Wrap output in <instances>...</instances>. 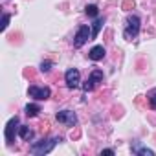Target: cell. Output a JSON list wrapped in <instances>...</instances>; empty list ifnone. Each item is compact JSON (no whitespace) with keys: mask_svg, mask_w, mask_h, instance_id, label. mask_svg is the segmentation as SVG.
Instances as JSON below:
<instances>
[{"mask_svg":"<svg viewBox=\"0 0 156 156\" xmlns=\"http://www.w3.org/2000/svg\"><path fill=\"white\" fill-rule=\"evenodd\" d=\"M61 141V138H51V140H42V141H37L30 147V152L31 154H48L53 151V147Z\"/></svg>","mask_w":156,"mask_h":156,"instance_id":"obj_1","label":"cell"},{"mask_svg":"<svg viewBox=\"0 0 156 156\" xmlns=\"http://www.w3.org/2000/svg\"><path fill=\"white\" fill-rule=\"evenodd\" d=\"M138 33H140V17L138 15H130L127 19V28L123 31V37L127 41H132V39L138 37Z\"/></svg>","mask_w":156,"mask_h":156,"instance_id":"obj_2","label":"cell"},{"mask_svg":"<svg viewBox=\"0 0 156 156\" xmlns=\"http://www.w3.org/2000/svg\"><path fill=\"white\" fill-rule=\"evenodd\" d=\"M90 37H92V31H90V28H88V26H81L79 30H77L75 37H73V46H75V48H81V46H83L87 41H92Z\"/></svg>","mask_w":156,"mask_h":156,"instance_id":"obj_3","label":"cell"},{"mask_svg":"<svg viewBox=\"0 0 156 156\" xmlns=\"http://www.w3.org/2000/svg\"><path fill=\"white\" fill-rule=\"evenodd\" d=\"M101 81H103V72H101V70H94V72L90 73V77L87 79V83L83 85V90H85V92H90V90H94Z\"/></svg>","mask_w":156,"mask_h":156,"instance_id":"obj_4","label":"cell"},{"mask_svg":"<svg viewBox=\"0 0 156 156\" xmlns=\"http://www.w3.org/2000/svg\"><path fill=\"white\" fill-rule=\"evenodd\" d=\"M64 81H66V85L70 88H77V87H79V83H81V73H79V70L70 68L64 73Z\"/></svg>","mask_w":156,"mask_h":156,"instance_id":"obj_5","label":"cell"},{"mask_svg":"<svg viewBox=\"0 0 156 156\" xmlns=\"http://www.w3.org/2000/svg\"><path fill=\"white\" fill-rule=\"evenodd\" d=\"M57 121L59 123H62V125H68V127H73L75 123H77V116L72 112V110H61V112H57Z\"/></svg>","mask_w":156,"mask_h":156,"instance_id":"obj_6","label":"cell"},{"mask_svg":"<svg viewBox=\"0 0 156 156\" xmlns=\"http://www.w3.org/2000/svg\"><path fill=\"white\" fill-rule=\"evenodd\" d=\"M28 92H30V96H31V98H35V99H39V101H42V99H48V98H50V94H51V90H50L48 87H42V88H39V87H35V85H31Z\"/></svg>","mask_w":156,"mask_h":156,"instance_id":"obj_7","label":"cell"},{"mask_svg":"<svg viewBox=\"0 0 156 156\" xmlns=\"http://www.w3.org/2000/svg\"><path fill=\"white\" fill-rule=\"evenodd\" d=\"M19 130V118H11L8 121V127H6V141L8 143H13L15 141V132Z\"/></svg>","mask_w":156,"mask_h":156,"instance_id":"obj_8","label":"cell"},{"mask_svg":"<svg viewBox=\"0 0 156 156\" xmlns=\"http://www.w3.org/2000/svg\"><path fill=\"white\" fill-rule=\"evenodd\" d=\"M88 57H90L92 61H101V59L105 57V48H103V46H94V48L90 50Z\"/></svg>","mask_w":156,"mask_h":156,"instance_id":"obj_9","label":"cell"},{"mask_svg":"<svg viewBox=\"0 0 156 156\" xmlns=\"http://www.w3.org/2000/svg\"><path fill=\"white\" fill-rule=\"evenodd\" d=\"M19 136H20L24 141H30V140L33 138V130H31L28 125H20V127H19Z\"/></svg>","mask_w":156,"mask_h":156,"instance_id":"obj_10","label":"cell"},{"mask_svg":"<svg viewBox=\"0 0 156 156\" xmlns=\"http://www.w3.org/2000/svg\"><path fill=\"white\" fill-rule=\"evenodd\" d=\"M132 152H136V154H141V156H154V151L141 147L138 141H136V143H132Z\"/></svg>","mask_w":156,"mask_h":156,"instance_id":"obj_11","label":"cell"},{"mask_svg":"<svg viewBox=\"0 0 156 156\" xmlns=\"http://www.w3.org/2000/svg\"><path fill=\"white\" fill-rule=\"evenodd\" d=\"M103 24H105V19H98V20L94 22V26H92V39H96V37L99 35V31H101Z\"/></svg>","mask_w":156,"mask_h":156,"instance_id":"obj_12","label":"cell"},{"mask_svg":"<svg viewBox=\"0 0 156 156\" xmlns=\"http://www.w3.org/2000/svg\"><path fill=\"white\" fill-rule=\"evenodd\" d=\"M39 112H41V107L39 105H28L26 107V116H30V118H35Z\"/></svg>","mask_w":156,"mask_h":156,"instance_id":"obj_13","label":"cell"},{"mask_svg":"<svg viewBox=\"0 0 156 156\" xmlns=\"http://www.w3.org/2000/svg\"><path fill=\"white\" fill-rule=\"evenodd\" d=\"M85 11H87V15H88V17H98V6H94V4L87 6V8H85Z\"/></svg>","mask_w":156,"mask_h":156,"instance_id":"obj_14","label":"cell"},{"mask_svg":"<svg viewBox=\"0 0 156 156\" xmlns=\"http://www.w3.org/2000/svg\"><path fill=\"white\" fill-rule=\"evenodd\" d=\"M149 105H151V108L156 110V90H152V92L149 94Z\"/></svg>","mask_w":156,"mask_h":156,"instance_id":"obj_15","label":"cell"},{"mask_svg":"<svg viewBox=\"0 0 156 156\" xmlns=\"http://www.w3.org/2000/svg\"><path fill=\"white\" fill-rule=\"evenodd\" d=\"M41 70H42L44 73H46V72H50V70H51V62H50V61H44V62L41 64Z\"/></svg>","mask_w":156,"mask_h":156,"instance_id":"obj_16","label":"cell"},{"mask_svg":"<svg viewBox=\"0 0 156 156\" xmlns=\"http://www.w3.org/2000/svg\"><path fill=\"white\" fill-rule=\"evenodd\" d=\"M8 22H9V15H8V13H6V15H4V17H2V31H4V30H6V28H8Z\"/></svg>","mask_w":156,"mask_h":156,"instance_id":"obj_17","label":"cell"},{"mask_svg":"<svg viewBox=\"0 0 156 156\" xmlns=\"http://www.w3.org/2000/svg\"><path fill=\"white\" fill-rule=\"evenodd\" d=\"M123 8H125V9H129V8H134V2H132V0H127V2L123 4Z\"/></svg>","mask_w":156,"mask_h":156,"instance_id":"obj_18","label":"cell"},{"mask_svg":"<svg viewBox=\"0 0 156 156\" xmlns=\"http://www.w3.org/2000/svg\"><path fill=\"white\" fill-rule=\"evenodd\" d=\"M101 154H108V156H110V154H114V151H112V149H105Z\"/></svg>","mask_w":156,"mask_h":156,"instance_id":"obj_19","label":"cell"}]
</instances>
